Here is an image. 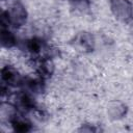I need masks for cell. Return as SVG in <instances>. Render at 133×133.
I'll list each match as a JSON object with an SVG mask.
<instances>
[{
	"label": "cell",
	"mask_w": 133,
	"mask_h": 133,
	"mask_svg": "<svg viewBox=\"0 0 133 133\" xmlns=\"http://www.w3.org/2000/svg\"><path fill=\"white\" fill-rule=\"evenodd\" d=\"M26 21V10L20 3L14 4L9 10L3 11L1 14V25L2 27L7 26L8 24L12 26H21Z\"/></svg>",
	"instance_id": "6da1fadb"
},
{
	"label": "cell",
	"mask_w": 133,
	"mask_h": 133,
	"mask_svg": "<svg viewBox=\"0 0 133 133\" xmlns=\"http://www.w3.org/2000/svg\"><path fill=\"white\" fill-rule=\"evenodd\" d=\"M112 10L121 20H128L132 16V6L127 0H113L112 1Z\"/></svg>",
	"instance_id": "7a4b0ae2"
},
{
	"label": "cell",
	"mask_w": 133,
	"mask_h": 133,
	"mask_svg": "<svg viewBox=\"0 0 133 133\" xmlns=\"http://www.w3.org/2000/svg\"><path fill=\"white\" fill-rule=\"evenodd\" d=\"M1 78L3 84L6 86H17L23 83V79L19 75V73L10 66H5L1 71Z\"/></svg>",
	"instance_id": "3957f363"
},
{
	"label": "cell",
	"mask_w": 133,
	"mask_h": 133,
	"mask_svg": "<svg viewBox=\"0 0 133 133\" xmlns=\"http://www.w3.org/2000/svg\"><path fill=\"white\" fill-rule=\"evenodd\" d=\"M17 105L24 110H30L35 107V101L29 91H24L17 96Z\"/></svg>",
	"instance_id": "277c9868"
},
{
	"label": "cell",
	"mask_w": 133,
	"mask_h": 133,
	"mask_svg": "<svg viewBox=\"0 0 133 133\" xmlns=\"http://www.w3.org/2000/svg\"><path fill=\"white\" fill-rule=\"evenodd\" d=\"M10 123H11V126L15 129V131H18V132H27L31 128V124L28 122V119H26L20 115H17V114L11 115Z\"/></svg>",
	"instance_id": "5b68a950"
},
{
	"label": "cell",
	"mask_w": 133,
	"mask_h": 133,
	"mask_svg": "<svg viewBox=\"0 0 133 133\" xmlns=\"http://www.w3.org/2000/svg\"><path fill=\"white\" fill-rule=\"evenodd\" d=\"M1 44L3 47L6 48H10L16 44V37L8 29H1Z\"/></svg>",
	"instance_id": "8992f818"
},
{
	"label": "cell",
	"mask_w": 133,
	"mask_h": 133,
	"mask_svg": "<svg viewBox=\"0 0 133 133\" xmlns=\"http://www.w3.org/2000/svg\"><path fill=\"white\" fill-rule=\"evenodd\" d=\"M26 49L32 53V54H38L43 51L44 49V45L43 42L38 38H31L29 41H27L26 43Z\"/></svg>",
	"instance_id": "52a82bcc"
},
{
	"label": "cell",
	"mask_w": 133,
	"mask_h": 133,
	"mask_svg": "<svg viewBox=\"0 0 133 133\" xmlns=\"http://www.w3.org/2000/svg\"><path fill=\"white\" fill-rule=\"evenodd\" d=\"M24 84L28 87V90L32 92H39L43 89L42 81L38 79H27L25 80Z\"/></svg>",
	"instance_id": "ba28073f"
},
{
	"label": "cell",
	"mask_w": 133,
	"mask_h": 133,
	"mask_svg": "<svg viewBox=\"0 0 133 133\" xmlns=\"http://www.w3.org/2000/svg\"><path fill=\"white\" fill-rule=\"evenodd\" d=\"M73 3H75L76 5H88V0H71Z\"/></svg>",
	"instance_id": "9c48e42d"
}]
</instances>
